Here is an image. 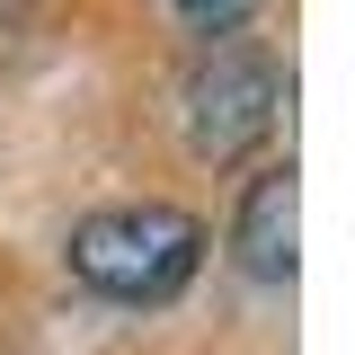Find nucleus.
I'll list each match as a JSON object with an SVG mask.
<instances>
[{"instance_id": "f257e3e1", "label": "nucleus", "mask_w": 355, "mask_h": 355, "mask_svg": "<svg viewBox=\"0 0 355 355\" xmlns=\"http://www.w3.org/2000/svg\"><path fill=\"white\" fill-rule=\"evenodd\" d=\"M71 275L107 302H169L205 266V222L178 205H107L71 222Z\"/></svg>"}, {"instance_id": "7ed1b4c3", "label": "nucleus", "mask_w": 355, "mask_h": 355, "mask_svg": "<svg viewBox=\"0 0 355 355\" xmlns=\"http://www.w3.org/2000/svg\"><path fill=\"white\" fill-rule=\"evenodd\" d=\"M293 240H302V178H293V160H284V169L249 178L240 222H231V249H240V266H249L258 284H293V266H302Z\"/></svg>"}, {"instance_id": "20e7f679", "label": "nucleus", "mask_w": 355, "mask_h": 355, "mask_svg": "<svg viewBox=\"0 0 355 355\" xmlns=\"http://www.w3.org/2000/svg\"><path fill=\"white\" fill-rule=\"evenodd\" d=\"M169 9L187 18V27H205V36H231V27H240L258 0H169Z\"/></svg>"}, {"instance_id": "f03ea898", "label": "nucleus", "mask_w": 355, "mask_h": 355, "mask_svg": "<svg viewBox=\"0 0 355 355\" xmlns=\"http://www.w3.org/2000/svg\"><path fill=\"white\" fill-rule=\"evenodd\" d=\"M178 107H187V151L196 160H249L284 116V71L249 36H205V53L187 62Z\"/></svg>"}]
</instances>
